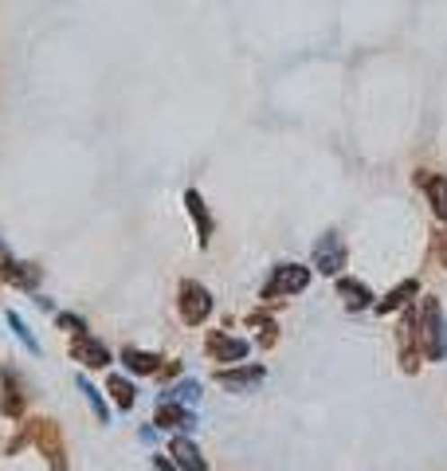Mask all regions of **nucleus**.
I'll return each mask as SVG.
<instances>
[{
  "instance_id": "nucleus-5",
  "label": "nucleus",
  "mask_w": 447,
  "mask_h": 471,
  "mask_svg": "<svg viewBox=\"0 0 447 471\" xmlns=\"http://www.w3.org/2000/svg\"><path fill=\"white\" fill-rule=\"evenodd\" d=\"M204 353H209V361H220V366H239L252 353V342L228 334V330H209L204 334Z\"/></svg>"
},
{
  "instance_id": "nucleus-11",
  "label": "nucleus",
  "mask_w": 447,
  "mask_h": 471,
  "mask_svg": "<svg viewBox=\"0 0 447 471\" xmlns=\"http://www.w3.org/2000/svg\"><path fill=\"white\" fill-rule=\"evenodd\" d=\"M400 369L405 373H416L420 369V342H416V310H405V318H400Z\"/></svg>"
},
{
  "instance_id": "nucleus-2",
  "label": "nucleus",
  "mask_w": 447,
  "mask_h": 471,
  "mask_svg": "<svg viewBox=\"0 0 447 471\" xmlns=\"http://www.w3.org/2000/svg\"><path fill=\"white\" fill-rule=\"evenodd\" d=\"M28 444H36L40 452L51 459V471H67V452H63V436H59V424H56V421H48V416H36V421H28L24 432L13 436L4 452L16 456L20 448H28Z\"/></svg>"
},
{
  "instance_id": "nucleus-15",
  "label": "nucleus",
  "mask_w": 447,
  "mask_h": 471,
  "mask_svg": "<svg viewBox=\"0 0 447 471\" xmlns=\"http://www.w3.org/2000/svg\"><path fill=\"white\" fill-rule=\"evenodd\" d=\"M184 209H189V217H192V228H196V244H201V248H209V240H212V212L204 209V197L196 189H189L184 192Z\"/></svg>"
},
{
  "instance_id": "nucleus-23",
  "label": "nucleus",
  "mask_w": 447,
  "mask_h": 471,
  "mask_svg": "<svg viewBox=\"0 0 447 471\" xmlns=\"http://www.w3.org/2000/svg\"><path fill=\"white\" fill-rule=\"evenodd\" d=\"M428 255H432L435 267H447V224H440V228L432 232V248H428Z\"/></svg>"
},
{
  "instance_id": "nucleus-21",
  "label": "nucleus",
  "mask_w": 447,
  "mask_h": 471,
  "mask_svg": "<svg viewBox=\"0 0 447 471\" xmlns=\"http://www.w3.org/2000/svg\"><path fill=\"white\" fill-rule=\"evenodd\" d=\"M4 323H8V330H13V334H16L20 342H24V350H28V353H40V342H36V334H31L28 323L16 315V310H8V315H4Z\"/></svg>"
},
{
  "instance_id": "nucleus-20",
  "label": "nucleus",
  "mask_w": 447,
  "mask_h": 471,
  "mask_svg": "<svg viewBox=\"0 0 447 471\" xmlns=\"http://www.w3.org/2000/svg\"><path fill=\"white\" fill-rule=\"evenodd\" d=\"M161 397L177 401V404H184V409H196V401H201V385H196V381H181V385H173V389L161 393Z\"/></svg>"
},
{
  "instance_id": "nucleus-24",
  "label": "nucleus",
  "mask_w": 447,
  "mask_h": 471,
  "mask_svg": "<svg viewBox=\"0 0 447 471\" xmlns=\"http://www.w3.org/2000/svg\"><path fill=\"white\" fill-rule=\"evenodd\" d=\"M247 323H252V326H259V346H275V323H271V318H264V315H247Z\"/></svg>"
},
{
  "instance_id": "nucleus-12",
  "label": "nucleus",
  "mask_w": 447,
  "mask_h": 471,
  "mask_svg": "<svg viewBox=\"0 0 447 471\" xmlns=\"http://www.w3.org/2000/svg\"><path fill=\"white\" fill-rule=\"evenodd\" d=\"M416 185L424 189V197H428L435 220L447 224V177H443V173H432V169H420V173H416Z\"/></svg>"
},
{
  "instance_id": "nucleus-1",
  "label": "nucleus",
  "mask_w": 447,
  "mask_h": 471,
  "mask_svg": "<svg viewBox=\"0 0 447 471\" xmlns=\"http://www.w3.org/2000/svg\"><path fill=\"white\" fill-rule=\"evenodd\" d=\"M416 342H420V358L428 361H447V315L435 295H424L416 307Z\"/></svg>"
},
{
  "instance_id": "nucleus-6",
  "label": "nucleus",
  "mask_w": 447,
  "mask_h": 471,
  "mask_svg": "<svg viewBox=\"0 0 447 471\" xmlns=\"http://www.w3.org/2000/svg\"><path fill=\"white\" fill-rule=\"evenodd\" d=\"M154 424L161 428V432H169V436H189L196 424V409H184V404L177 401H169V397H157V413H154Z\"/></svg>"
},
{
  "instance_id": "nucleus-14",
  "label": "nucleus",
  "mask_w": 447,
  "mask_h": 471,
  "mask_svg": "<svg viewBox=\"0 0 447 471\" xmlns=\"http://www.w3.org/2000/svg\"><path fill=\"white\" fill-rule=\"evenodd\" d=\"M0 280L20 287V291H36L43 280V267L36 263H16V260H0Z\"/></svg>"
},
{
  "instance_id": "nucleus-10",
  "label": "nucleus",
  "mask_w": 447,
  "mask_h": 471,
  "mask_svg": "<svg viewBox=\"0 0 447 471\" xmlns=\"http://www.w3.org/2000/svg\"><path fill=\"white\" fill-rule=\"evenodd\" d=\"M71 358L75 361H83L86 369H111V350L103 346L94 334H75V342H71Z\"/></svg>"
},
{
  "instance_id": "nucleus-25",
  "label": "nucleus",
  "mask_w": 447,
  "mask_h": 471,
  "mask_svg": "<svg viewBox=\"0 0 447 471\" xmlns=\"http://www.w3.org/2000/svg\"><path fill=\"white\" fill-rule=\"evenodd\" d=\"M56 326L67 330V334H83V330H86V323L79 315H56Z\"/></svg>"
},
{
  "instance_id": "nucleus-3",
  "label": "nucleus",
  "mask_w": 447,
  "mask_h": 471,
  "mask_svg": "<svg viewBox=\"0 0 447 471\" xmlns=\"http://www.w3.org/2000/svg\"><path fill=\"white\" fill-rule=\"evenodd\" d=\"M307 287H310V267L275 263L271 267V275L264 280V287H259V298H264V303H275V298H291V295L307 291Z\"/></svg>"
},
{
  "instance_id": "nucleus-9",
  "label": "nucleus",
  "mask_w": 447,
  "mask_h": 471,
  "mask_svg": "<svg viewBox=\"0 0 447 471\" xmlns=\"http://www.w3.org/2000/svg\"><path fill=\"white\" fill-rule=\"evenodd\" d=\"M310 260H314V267H318L322 275H342V267H345V244H342V236L326 232L322 240L314 244Z\"/></svg>"
},
{
  "instance_id": "nucleus-18",
  "label": "nucleus",
  "mask_w": 447,
  "mask_h": 471,
  "mask_svg": "<svg viewBox=\"0 0 447 471\" xmlns=\"http://www.w3.org/2000/svg\"><path fill=\"white\" fill-rule=\"evenodd\" d=\"M416 295H420V283H416V280H405V283L392 287V291H389L385 298H377L373 310H377V315H392V310H405Z\"/></svg>"
},
{
  "instance_id": "nucleus-27",
  "label": "nucleus",
  "mask_w": 447,
  "mask_h": 471,
  "mask_svg": "<svg viewBox=\"0 0 447 471\" xmlns=\"http://www.w3.org/2000/svg\"><path fill=\"white\" fill-rule=\"evenodd\" d=\"M0 260H8V248H4V240H0Z\"/></svg>"
},
{
  "instance_id": "nucleus-13",
  "label": "nucleus",
  "mask_w": 447,
  "mask_h": 471,
  "mask_svg": "<svg viewBox=\"0 0 447 471\" xmlns=\"http://www.w3.org/2000/svg\"><path fill=\"white\" fill-rule=\"evenodd\" d=\"M334 291L345 303V310H369V307H373V298H377L373 287H369L365 280H350V275H337Z\"/></svg>"
},
{
  "instance_id": "nucleus-8",
  "label": "nucleus",
  "mask_w": 447,
  "mask_h": 471,
  "mask_svg": "<svg viewBox=\"0 0 447 471\" xmlns=\"http://www.w3.org/2000/svg\"><path fill=\"white\" fill-rule=\"evenodd\" d=\"M24 381H20L16 369H0V416H8V421H20L24 416Z\"/></svg>"
},
{
  "instance_id": "nucleus-16",
  "label": "nucleus",
  "mask_w": 447,
  "mask_h": 471,
  "mask_svg": "<svg viewBox=\"0 0 447 471\" xmlns=\"http://www.w3.org/2000/svg\"><path fill=\"white\" fill-rule=\"evenodd\" d=\"M122 366L134 373V378H157L161 366H165V358L154 350H138V346H126L122 350Z\"/></svg>"
},
{
  "instance_id": "nucleus-26",
  "label": "nucleus",
  "mask_w": 447,
  "mask_h": 471,
  "mask_svg": "<svg viewBox=\"0 0 447 471\" xmlns=\"http://www.w3.org/2000/svg\"><path fill=\"white\" fill-rule=\"evenodd\" d=\"M154 467H157V471H181V467H177V464H173V459H169V456H154Z\"/></svg>"
},
{
  "instance_id": "nucleus-17",
  "label": "nucleus",
  "mask_w": 447,
  "mask_h": 471,
  "mask_svg": "<svg viewBox=\"0 0 447 471\" xmlns=\"http://www.w3.org/2000/svg\"><path fill=\"white\" fill-rule=\"evenodd\" d=\"M169 456H173V464H177L181 471H209V464H204V456H201V448H196L189 436H169Z\"/></svg>"
},
{
  "instance_id": "nucleus-22",
  "label": "nucleus",
  "mask_w": 447,
  "mask_h": 471,
  "mask_svg": "<svg viewBox=\"0 0 447 471\" xmlns=\"http://www.w3.org/2000/svg\"><path fill=\"white\" fill-rule=\"evenodd\" d=\"M79 393H83V397H86V404H91V413L98 416V421H111V409H106L103 393H98V389H94V385L86 381V378H79Z\"/></svg>"
},
{
  "instance_id": "nucleus-4",
  "label": "nucleus",
  "mask_w": 447,
  "mask_h": 471,
  "mask_svg": "<svg viewBox=\"0 0 447 471\" xmlns=\"http://www.w3.org/2000/svg\"><path fill=\"white\" fill-rule=\"evenodd\" d=\"M177 315L184 326H204V318L212 315V291L196 280H181L177 287Z\"/></svg>"
},
{
  "instance_id": "nucleus-19",
  "label": "nucleus",
  "mask_w": 447,
  "mask_h": 471,
  "mask_svg": "<svg viewBox=\"0 0 447 471\" xmlns=\"http://www.w3.org/2000/svg\"><path fill=\"white\" fill-rule=\"evenodd\" d=\"M106 393H111L114 397V404L122 413H130L134 409V401H138V389H134V381L130 378H122V373H111V378H106Z\"/></svg>"
},
{
  "instance_id": "nucleus-7",
  "label": "nucleus",
  "mask_w": 447,
  "mask_h": 471,
  "mask_svg": "<svg viewBox=\"0 0 447 471\" xmlns=\"http://www.w3.org/2000/svg\"><path fill=\"white\" fill-rule=\"evenodd\" d=\"M264 381H267V366H259V361H252V366L239 361L232 369H216V385H224V389H232V393H252Z\"/></svg>"
}]
</instances>
